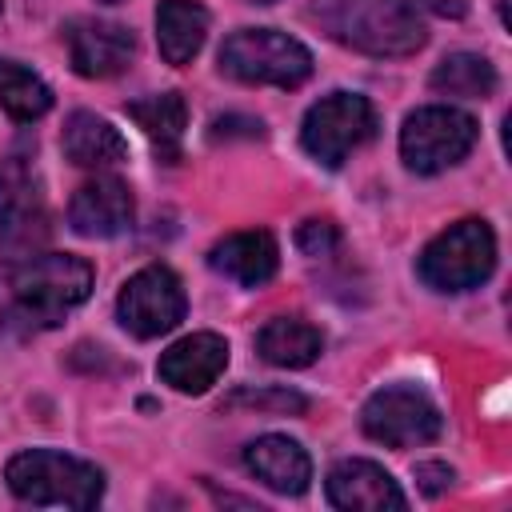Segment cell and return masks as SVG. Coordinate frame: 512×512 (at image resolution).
I'll list each match as a JSON object with an SVG mask.
<instances>
[{"instance_id":"obj_1","label":"cell","mask_w":512,"mask_h":512,"mask_svg":"<svg viewBox=\"0 0 512 512\" xmlns=\"http://www.w3.org/2000/svg\"><path fill=\"white\" fill-rule=\"evenodd\" d=\"M92 292V264L72 252H20L0 260V328L32 336L56 328Z\"/></svg>"},{"instance_id":"obj_2","label":"cell","mask_w":512,"mask_h":512,"mask_svg":"<svg viewBox=\"0 0 512 512\" xmlns=\"http://www.w3.org/2000/svg\"><path fill=\"white\" fill-rule=\"evenodd\" d=\"M312 16L332 40L364 56H412L428 40L416 0H316Z\"/></svg>"},{"instance_id":"obj_3","label":"cell","mask_w":512,"mask_h":512,"mask_svg":"<svg viewBox=\"0 0 512 512\" xmlns=\"http://www.w3.org/2000/svg\"><path fill=\"white\" fill-rule=\"evenodd\" d=\"M4 480L16 500L36 508H96L104 496V472L88 460H76L56 448L16 452L4 468Z\"/></svg>"},{"instance_id":"obj_4","label":"cell","mask_w":512,"mask_h":512,"mask_svg":"<svg viewBox=\"0 0 512 512\" xmlns=\"http://www.w3.org/2000/svg\"><path fill=\"white\" fill-rule=\"evenodd\" d=\"M220 72L240 84L300 88L312 76V52L276 28H240L220 44Z\"/></svg>"},{"instance_id":"obj_5","label":"cell","mask_w":512,"mask_h":512,"mask_svg":"<svg viewBox=\"0 0 512 512\" xmlns=\"http://www.w3.org/2000/svg\"><path fill=\"white\" fill-rule=\"evenodd\" d=\"M496 268V236L484 220L468 216L432 236L416 260V272L436 292H464L492 276Z\"/></svg>"},{"instance_id":"obj_6","label":"cell","mask_w":512,"mask_h":512,"mask_svg":"<svg viewBox=\"0 0 512 512\" xmlns=\"http://www.w3.org/2000/svg\"><path fill=\"white\" fill-rule=\"evenodd\" d=\"M372 136H376V108L360 92H332L316 100L300 124L304 152L324 168H340Z\"/></svg>"},{"instance_id":"obj_7","label":"cell","mask_w":512,"mask_h":512,"mask_svg":"<svg viewBox=\"0 0 512 512\" xmlns=\"http://www.w3.org/2000/svg\"><path fill=\"white\" fill-rule=\"evenodd\" d=\"M476 140H480V124L468 112L448 108V104H428V108H416L404 120L400 156L412 172L432 176V172H444V168L460 164L472 152Z\"/></svg>"},{"instance_id":"obj_8","label":"cell","mask_w":512,"mask_h":512,"mask_svg":"<svg viewBox=\"0 0 512 512\" xmlns=\"http://www.w3.org/2000/svg\"><path fill=\"white\" fill-rule=\"evenodd\" d=\"M360 428L376 444L416 448V444H432L444 432V416L420 388L392 384L368 396V404L360 408Z\"/></svg>"},{"instance_id":"obj_9","label":"cell","mask_w":512,"mask_h":512,"mask_svg":"<svg viewBox=\"0 0 512 512\" xmlns=\"http://www.w3.org/2000/svg\"><path fill=\"white\" fill-rule=\"evenodd\" d=\"M188 312L180 276L164 264H148L136 276L124 280L120 296H116V316L120 324L136 336V340H156L164 332H172Z\"/></svg>"},{"instance_id":"obj_10","label":"cell","mask_w":512,"mask_h":512,"mask_svg":"<svg viewBox=\"0 0 512 512\" xmlns=\"http://www.w3.org/2000/svg\"><path fill=\"white\" fill-rule=\"evenodd\" d=\"M64 44H68L72 72H80L88 80L120 76L136 52L132 28H124L116 20H96V16H72L64 24Z\"/></svg>"},{"instance_id":"obj_11","label":"cell","mask_w":512,"mask_h":512,"mask_svg":"<svg viewBox=\"0 0 512 512\" xmlns=\"http://www.w3.org/2000/svg\"><path fill=\"white\" fill-rule=\"evenodd\" d=\"M48 232V212H44V192L28 160L8 156L0 164V240L12 248L32 252Z\"/></svg>"},{"instance_id":"obj_12","label":"cell","mask_w":512,"mask_h":512,"mask_svg":"<svg viewBox=\"0 0 512 512\" xmlns=\"http://www.w3.org/2000/svg\"><path fill=\"white\" fill-rule=\"evenodd\" d=\"M132 216H136V200L120 176H96V180L80 184L68 204L72 232H80L88 240H108V236L128 232Z\"/></svg>"},{"instance_id":"obj_13","label":"cell","mask_w":512,"mask_h":512,"mask_svg":"<svg viewBox=\"0 0 512 512\" xmlns=\"http://www.w3.org/2000/svg\"><path fill=\"white\" fill-rule=\"evenodd\" d=\"M324 492H328V504L344 512H400L408 504L400 484L376 460H360V456L332 464Z\"/></svg>"},{"instance_id":"obj_14","label":"cell","mask_w":512,"mask_h":512,"mask_svg":"<svg viewBox=\"0 0 512 512\" xmlns=\"http://www.w3.org/2000/svg\"><path fill=\"white\" fill-rule=\"evenodd\" d=\"M224 368H228V340L216 332H192L160 356L156 376L184 396H200L220 380Z\"/></svg>"},{"instance_id":"obj_15","label":"cell","mask_w":512,"mask_h":512,"mask_svg":"<svg viewBox=\"0 0 512 512\" xmlns=\"http://www.w3.org/2000/svg\"><path fill=\"white\" fill-rule=\"evenodd\" d=\"M244 468L272 492L280 496H300L312 480V460L308 452L300 448V440L292 436H280V432H268V436H256L248 448H244Z\"/></svg>"},{"instance_id":"obj_16","label":"cell","mask_w":512,"mask_h":512,"mask_svg":"<svg viewBox=\"0 0 512 512\" xmlns=\"http://www.w3.org/2000/svg\"><path fill=\"white\" fill-rule=\"evenodd\" d=\"M208 264H212L220 276L236 280L240 288H260V284H268V280L276 276V268H280V248H276L272 232H264V228L232 232V236H224V240L208 252Z\"/></svg>"},{"instance_id":"obj_17","label":"cell","mask_w":512,"mask_h":512,"mask_svg":"<svg viewBox=\"0 0 512 512\" xmlns=\"http://www.w3.org/2000/svg\"><path fill=\"white\" fill-rule=\"evenodd\" d=\"M60 148L76 168H108L128 156V140L96 112H72L64 120Z\"/></svg>"},{"instance_id":"obj_18","label":"cell","mask_w":512,"mask_h":512,"mask_svg":"<svg viewBox=\"0 0 512 512\" xmlns=\"http://www.w3.org/2000/svg\"><path fill=\"white\" fill-rule=\"evenodd\" d=\"M128 116L152 140V148L164 164L180 160V144H184V128H188V104H184L180 92H156V96L132 100Z\"/></svg>"},{"instance_id":"obj_19","label":"cell","mask_w":512,"mask_h":512,"mask_svg":"<svg viewBox=\"0 0 512 512\" xmlns=\"http://www.w3.org/2000/svg\"><path fill=\"white\" fill-rule=\"evenodd\" d=\"M208 40V12L192 0H160L156 4V44L168 64H188Z\"/></svg>"},{"instance_id":"obj_20","label":"cell","mask_w":512,"mask_h":512,"mask_svg":"<svg viewBox=\"0 0 512 512\" xmlns=\"http://www.w3.org/2000/svg\"><path fill=\"white\" fill-rule=\"evenodd\" d=\"M256 352L276 368H308L324 352V336L300 316H276L256 332Z\"/></svg>"},{"instance_id":"obj_21","label":"cell","mask_w":512,"mask_h":512,"mask_svg":"<svg viewBox=\"0 0 512 512\" xmlns=\"http://www.w3.org/2000/svg\"><path fill=\"white\" fill-rule=\"evenodd\" d=\"M432 92L440 96H464V100H488L496 92V68L488 56L480 52H452L444 56L432 76H428Z\"/></svg>"},{"instance_id":"obj_22","label":"cell","mask_w":512,"mask_h":512,"mask_svg":"<svg viewBox=\"0 0 512 512\" xmlns=\"http://www.w3.org/2000/svg\"><path fill=\"white\" fill-rule=\"evenodd\" d=\"M0 108L20 120V124H32L40 120L48 108H52V88L24 64L0 56Z\"/></svg>"},{"instance_id":"obj_23","label":"cell","mask_w":512,"mask_h":512,"mask_svg":"<svg viewBox=\"0 0 512 512\" xmlns=\"http://www.w3.org/2000/svg\"><path fill=\"white\" fill-rule=\"evenodd\" d=\"M224 408H252V412H280V416H300L308 412V396L292 392V388H280V384H268V388H236L224 396Z\"/></svg>"},{"instance_id":"obj_24","label":"cell","mask_w":512,"mask_h":512,"mask_svg":"<svg viewBox=\"0 0 512 512\" xmlns=\"http://www.w3.org/2000/svg\"><path fill=\"white\" fill-rule=\"evenodd\" d=\"M296 248H300L304 256H332V252L340 248V228H336L332 220L312 216V220H304V224L296 228Z\"/></svg>"},{"instance_id":"obj_25","label":"cell","mask_w":512,"mask_h":512,"mask_svg":"<svg viewBox=\"0 0 512 512\" xmlns=\"http://www.w3.org/2000/svg\"><path fill=\"white\" fill-rule=\"evenodd\" d=\"M416 484H420L428 496H440V492L452 484V468L440 464V460H420V464H416Z\"/></svg>"},{"instance_id":"obj_26","label":"cell","mask_w":512,"mask_h":512,"mask_svg":"<svg viewBox=\"0 0 512 512\" xmlns=\"http://www.w3.org/2000/svg\"><path fill=\"white\" fill-rule=\"evenodd\" d=\"M212 136H264V124L252 120V116H220L212 120Z\"/></svg>"},{"instance_id":"obj_27","label":"cell","mask_w":512,"mask_h":512,"mask_svg":"<svg viewBox=\"0 0 512 512\" xmlns=\"http://www.w3.org/2000/svg\"><path fill=\"white\" fill-rule=\"evenodd\" d=\"M416 8H432L440 16H464L468 12V0H416Z\"/></svg>"},{"instance_id":"obj_28","label":"cell","mask_w":512,"mask_h":512,"mask_svg":"<svg viewBox=\"0 0 512 512\" xmlns=\"http://www.w3.org/2000/svg\"><path fill=\"white\" fill-rule=\"evenodd\" d=\"M252 4H272V0H252Z\"/></svg>"},{"instance_id":"obj_29","label":"cell","mask_w":512,"mask_h":512,"mask_svg":"<svg viewBox=\"0 0 512 512\" xmlns=\"http://www.w3.org/2000/svg\"><path fill=\"white\" fill-rule=\"evenodd\" d=\"M104 4H120V0H104Z\"/></svg>"},{"instance_id":"obj_30","label":"cell","mask_w":512,"mask_h":512,"mask_svg":"<svg viewBox=\"0 0 512 512\" xmlns=\"http://www.w3.org/2000/svg\"><path fill=\"white\" fill-rule=\"evenodd\" d=\"M0 8H4V0H0Z\"/></svg>"}]
</instances>
